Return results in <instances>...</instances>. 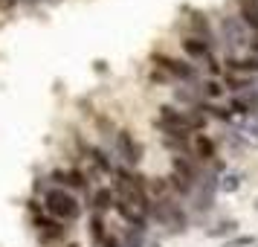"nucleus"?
<instances>
[{
    "label": "nucleus",
    "instance_id": "1",
    "mask_svg": "<svg viewBox=\"0 0 258 247\" xmlns=\"http://www.w3.org/2000/svg\"><path fill=\"white\" fill-rule=\"evenodd\" d=\"M44 207H47L49 215H55L61 221H76L79 212H82L79 201L73 198L70 192H64V189H49L47 198H44Z\"/></svg>",
    "mask_w": 258,
    "mask_h": 247
},
{
    "label": "nucleus",
    "instance_id": "2",
    "mask_svg": "<svg viewBox=\"0 0 258 247\" xmlns=\"http://www.w3.org/2000/svg\"><path fill=\"white\" fill-rule=\"evenodd\" d=\"M116 198L131 201V204H137V207H142L145 212L151 210V201H148V195H145V186H142V177L128 175L125 169H119V172H116Z\"/></svg>",
    "mask_w": 258,
    "mask_h": 247
},
{
    "label": "nucleus",
    "instance_id": "3",
    "mask_svg": "<svg viewBox=\"0 0 258 247\" xmlns=\"http://www.w3.org/2000/svg\"><path fill=\"white\" fill-rule=\"evenodd\" d=\"M151 215L160 224L171 227L174 233H183V230H186V224H188L186 212L180 210V204L171 201V198H157V201H154V204H151Z\"/></svg>",
    "mask_w": 258,
    "mask_h": 247
},
{
    "label": "nucleus",
    "instance_id": "4",
    "mask_svg": "<svg viewBox=\"0 0 258 247\" xmlns=\"http://www.w3.org/2000/svg\"><path fill=\"white\" fill-rule=\"evenodd\" d=\"M221 35H223V41H226L229 50H238V47H244V44H249V38H246V24L241 18H232V15L223 18Z\"/></svg>",
    "mask_w": 258,
    "mask_h": 247
},
{
    "label": "nucleus",
    "instance_id": "5",
    "mask_svg": "<svg viewBox=\"0 0 258 247\" xmlns=\"http://www.w3.org/2000/svg\"><path fill=\"white\" fill-rule=\"evenodd\" d=\"M116 154L125 160L128 166H140L142 160V145L134 140V134L131 131H119L116 134Z\"/></svg>",
    "mask_w": 258,
    "mask_h": 247
},
{
    "label": "nucleus",
    "instance_id": "6",
    "mask_svg": "<svg viewBox=\"0 0 258 247\" xmlns=\"http://www.w3.org/2000/svg\"><path fill=\"white\" fill-rule=\"evenodd\" d=\"M154 61L160 64V67H165V70L171 73L174 79H180V82H195L198 79V70H195V64H188V61H177V59H160V56H154Z\"/></svg>",
    "mask_w": 258,
    "mask_h": 247
},
{
    "label": "nucleus",
    "instance_id": "7",
    "mask_svg": "<svg viewBox=\"0 0 258 247\" xmlns=\"http://www.w3.org/2000/svg\"><path fill=\"white\" fill-rule=\"evenodd\" d=\"M238 18H241L249 29L258 32V3L255 0H238Z\"/></svg>",
    "mask_w": 258,
    "mask_h": 247
},
{
    "label": "nucleus",
    "instance_id": "8",
    "mask_svg": "<svg viewBox=\"0 0 258 247\" xmlns=\"http://www.w3.org/2000/svg\"><path fill=\"white\" fill-rule=\"evenodd\" d=\"M209 47H212V44H206V41H200V38H195V35L183 38V50H186L188 59H209V56H212Z\"/></svg>",
    "mask_w": 258,
    "mask_h": 247
},
{
    "label": "nucleus",
    "instance_id": "9",
    "mask_svg": "<svg viewBox=\"0 0 258 247\" xmlns=\"http://www.w3.org/2000/svg\"><path fill=\"white\" fill-rule=\"evenodd\" d=\"M191 149H195V157H198V160H212V157H215V142H212L206 134H198L195 142H191Z\"/></svg>",
    "mask_w": 258,
    "mask_h": 247
},
{
    "label": "nucleus",
    "instance_id": "10",
    "mask_svg": "<svg viewBox=\"0 0 258 247\" xmlns=\"http://www.w3.org/2000/svg\"><path fill=\"white\" fill-rule=\"evenodd\" d=\"M203 90V87H200ZM200 90L195 87V84H188V87H177V102H186V105H191V108H200L203 102H200Z\"/></svg>",
    "mask_w": 258,
    "mask_h": 247
},
{
    "label": "nucleus",
    "instance_id": "11",
    "mask_svg": "<svg viewBox=\"0 0 258 247\" xmlns=\"http://www.w3.org/2000/svg\"><path fill=\"white\" fill-rule=\"evenodd\" d=\"M55 180L58 183H64V186H73V189H82L84 186V175L79 172V169H70V172H55Z\"/></svg>",
    "mask_w": 258,
    "mask_h": 247
},
{
    "label": "nucleus",
    "instance_id": "12",
    "mask_svg": "<svg viewBox=\"0 0 258 247\" xmlns=\"http://www.w3.org/2000/svg\"><path fill=\"white\" fill-rule=\"evenodd\" d=\"M113 204H116V198H113V192H110V189H99V192L93 195V207H96L99 212L110 210Z\"/></svg>",
    "mask_w": 258,
    "mask_h": 247
},
{
    "label": "nucleus",
    "instance_id": "13",
    "mask_svg": "<svg viewBox=\"0 0 258 247\" xmlns=\"http://www.w3.org/2000/svg\"><path fill=\"white\" fill-rule=\"evenodd\" d=\"M38 227H41L44 238H61V235H64V227L55 224V221H44V218H38Z\"/></svg>",
    "mask_w": 258,
    "mask_h": 247
},
{
    "label": "nucleus",
    "instance_id": "14",
    "mask_svg": "<svg viewBox=\"0 0 258 247\" xmlns=\"http://www.w3.org/2000/svg\"><path fill=\"white\" fill-rule=\"evenodd\" d=\"M226 84H229V90H244L252 84V76H244V73H229L226 76Z\"/></svg>",
    "mask_w": 258,
    "mask_h": 247
},
{
    "label": "nucleus",
    "instance_id": "15",
    "mask_svg": "<svg viewBox=\"0 0 258 247\" xmlns=\"http://www.w3.org/2000/svg\"><path fill=\"white\" fill-rule=\"evenodd\" d=\"M90 238H93L96 244H102L107 235H105V221H102V215H93L90 218Z\"/></svg>",
    "mask_w": 258,
    "mask_h": 247
},
{
    "label": "nucleus",
    "instance_id": "16",
    "mask_svg": "<svg viewBox=\"0 0 258 247\" xmlns=\"http://www.w3.org/2000/svg\"><path fill=\"white\" fill-rule=\"evenodd\" d=\"M235 227H238L235 221H221L218 227L206 230V235H209V238H218V235H229V233H235Z\"/></svg>",
    "mask_w": 258,
    "mask_h": 247
},
{
    "label": "nucleus",
    "instance_id": "17",
    "mask_svg": "<svg viewBox=\"0 0 258 247\" xmlns=\"http://www.w3.org/2000/svg\"><path fill=\"white\" fill-rule=\"evenodd\" d=\"M87 152H90V160H96V166H99L102 172H113V166H110V160L105 157L102 149H87Z\"/></svg>",
    "mask_w": 258,
    "mask_h": 247
},
{
    "label": "nucleus",
    "instance_id": "18",
    "mask_svg": "<svg viewBox=\"0 0 258 247\" xmlns=\"http://www.w3.org/2000/svg\"><path fill=\"white\" fill-rule=\"evenodd\" d=\"M255 244V235H238V238H229L223 247H249Z\"/></svg>",
    "mask_w": 258,
    "mask_h": 247
},
{
    "label": "nucleus",
    "instance_id": "19",
    "mask_svg": "<svg viewBox=\"0 0 258 247\" xmlns=\"http://www.w3.org/2000/svg\"><path fill=\"white\" fill-rule=\"evenodd\" d=\"M238 186H241V177H238V175H226V177L221 180V189H223V192H235Z\"/></svg>",
    "mask_w": 258,
    "mask_h": 247
},
{
    "label": "nucleus",
    "instance_id": "20",
    "mask_svg": "<svg viewBox=\"0 0 258 247\" xmlns=\"http://www.w3.org/2000/svg\"><path fill=\"white\" fill-rule=\"evenodd\" d=\"M203 93H206V96H212V99H218V96L223 93V87H221L218 82H206V84H203Z\"/></svg>",
    "mask_w": 258,
    "mask_h": 247
},
{
    "label": "nucleus",
    "instance_id": "21",
    "mask_svg": "<svg viewBox=\"0 0 258 247\" xmlns=\"http://www.w3.org/2000/svg\"><path fill=\"white\" fill-rule=\"evenodd\" d=\"M102 247H122V241H119L116 235H107L105 241H102Z\"/></svg>",
    "mask_w": 258,
    "mask_h": 247
},
{
    "label": "nucleus",
    "instance_id": "22",
    "mask_svg": "<svg viewBox=\"0 0 258 247\" xmlns=\"http://www.w3.org/2000/svg\"><path fill=\"white\" fill-rule=\"evenodd\" d=\"M18 0H0V9H12Z\"/></svg>",
    "mask_w": 258,
    "mask_h": 247
},
{
    "label": "nucleus",
    "instance_id": "23",
    "mask_svg": "<svg viewBox=\"0 0 258 247\" xmlns=\"http://www.w3.org/2000/svg\"><path fill=\"white\" fill-rule=\"evenodd\" d=\"M249 47H252V50H258V38H252V41H249Z\"/></svg>",
    "mask_w": 258,
    "mask_h": 247
},
{
    "label": "nucleus",
    "instance_id": "24",
    "mask_svg": "<svg viewBox=\"0 0 258 247\" xmlns=\"http://www.w3.org/2000/svg\"><path fill=\"white\" fill-rule=\"evenodd\" d=\"M148 247H160V244H148Z\"/></svg>",
    "mask_w": 258,
    "mask_h": 247
},
{
    "label": "nucleus",
    "instance_id": "25",
    "mask_svg": "<svg viewBox=\"0 0 258 247\" xmlns=\"http://www.w3.org/2000/svg\"><path fill=\"white\" fill-rule=\"evenodd\" d=\"M67 247H79V244H67Z\"/></svg>",
    "mask_w": 258,
    "mask_h": 247
},
{
    "label": "nucleus",
    "instance_id": "26",
    "mask_svg": "<svg viewBox=\"0 0 258 247\" xmlns=\"http://www.w3.org/2000/svg\"><path fill=\"white\" fill-rule=\"evenodd\" d=\"M255 3H258V0H255Z\"/></svg>",
    "mask_w": 258,
    "mask_h": 247
},
{
    "label": "nucleus",
    "instance_id": "27",
    "mask_svg": "<svg viewBox=\"0 0 258 247\" xmlns=\"http://www.w3.org/2000/svg\"><path fill=\"white\" fill-rule=\"evenodd\" d=\"M255 207H258V204H255Z\"/></svg>",
    "mask_w": 258,
    "mask_h": 247
}]
</instances>
